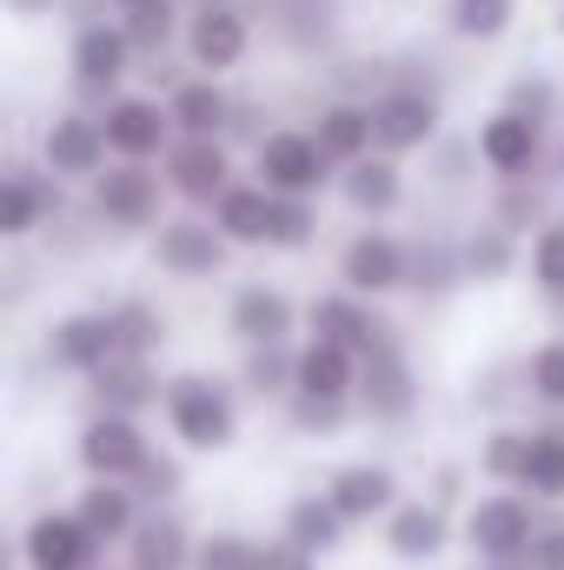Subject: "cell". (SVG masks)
<instances>
[{
  "label": "cell",
  "mask_w": 564,
  "mask_h": 570,
  "mask_svg": "<svg viewBox=\"0 0 564 570\" xmlns=\"http://www.w3.org/2000/svg\"><path fill=\"white\" fill-rule=\"evenodd\" d=\"M159 405H166V419H173V431H179V444H193V451H226L233 431H240L233 392H226L220 379H206V372L173 379Z\"/></svg>",
  "instance_id": "cell-1"
},
{
  "label": "cell",
  "mask_w": 564,
  "mask_h": 570,
  "mask_svg": "<svg viewBox=\"0 0 564 570\" xmlns=\"http://www.w3.org/2000/svg\"><path fill=\"white\" fill-rule=\"evenodd\" d=\"M538 518H532V498H518V491H498V498H485V504H471V518H465V538H471V551H485L492 564H512V558H525L532 551V531Z\"/></svg>",
  "instance_id": "cell-2"
},
{
  "label": "cell",
  "mask_w": 564,
  "mask_h": 570,
  "mask_svg": "<svg viewBox=\"0 0 564 570\" xmlns=\"http://www.w3.org/2000/svg\"><path fill=\"white\" fill-rule=\"evenodd\" d=\"M538 153H545V120L505 107L478 127V159L498 173V179H532L538 173Z\"/></svg>",
  "instance_id": "cell-3"
},
{
  "label": "cell",
  "mask_w": 564,
  "mask_h": 570,
  "mask_svg": "<svg viewBox=\"0 0 564 570\" xmlns=\"http://www.w3.org/2000/svg\"><path fill=\"white\" fill-rule=\"evenodd\" d=\"M94 206L107 226H153L159 219V179L146 173V159H114L94 173Z\"/></svg>",
  "instance_id": "cell-4"
},
{
  "label": "cell",
  "mask_w": 564,
  "mask_h": 570,
  "mask_svg": "<svg viewBox=\"0 0 564 570\" xmlns=\"http://www.w3.org/2000/svg\"><path fill=\"white\" fill-rule=\"evenodd\" d=\"M226 233L213 219H166L159 239H153V259L173 273V279H213L226 266Z\"/></svg>",
  "instance_id": "cell-5"
},
{
  "label": "cell",
  "mask_w": 564,
  "mask_h": 570,
  "mask_svg": "<svg viewBox=\"0 0 564 570\" xmlns=\"http://www.w3.org/2000/svg\"><path fill=\"white\" fill-rule=\"evenodd\" d=\"M146 438H140V425L127 419V412H100L94 425L80 431V464L94 471V478H120V484H134L146 471Z\"/></svg>",
  "instance_id": "cell-6"
},
{
  "label": "cell",
  "mask_w": 564,
  "mask_h": 570,
  "mask_svg": "<svg viewBox=\"0 0 564 570\" xmlns=\"http://www.w3.org/2000/svg\"><path fill=\"white\" fill-rule=\"evenodd\" d=\"M325 173H332V159L312 134H266L260 140V186H273V193H305L312 199L325 186Z\"/></svg>",
  "instance_id": "cell-7"
},
{
  "label": "cell",
  "mask_w": 564,
  "mask_h": 570,
  "mask_svg": "<svg viewBox=\"0 0 564 570\" xmlns=\"http://www.w3.org/2000/svg\"><path fill=\"white\" fill-rule=\"evenodd\" d=\"M359 358H366V372H359V399H366V412H372V419H386V425L412 419L419 385H412V365H406V352L392 345V332H386L372 352H359Z\"/></svg>",
  "instance_id": "cell-8"
},
{
  "label": "cell",
  "mask_w": 564,
  "mask_h": 570,
  "mask_svg": "<svg viewBox=\"0 0 564 570\" xmlns=\"http://www.w3.org/2000/svg\"><path fill=\"white\" fill-rule=\"evenodd\" d=\"M186 53L200 73H226L246 60V13L233 0H206L193 20H186Z\"/></svg>",
  "instance_id": "cell-9"
},
{
  "label": "cell",
  "mask_w": 564,
  "mask_h": 570,
  "mask_svg": "<svg viewBox=\"0 0 564 570\" xmlns=\"http://www.w3.org/2000/svg\"><path fill=\"white\" fill-rule=\"evenodd\" d=\"M134 53H140V47L127 40L120 20H94V27L74 33V80H80L87 94H114V87L127 80Z\"/></svg>",
  "instance_id": "cell-10"
},
{
  "label": "cell",
  "mask_w": 564,
  "mask_h": 570,
  "mask_svg": "<svg viewBox=\"0 0 564 570\" xmlns=\"http://www.w3.org/2000/svg\"><path fill=\"white\" fill-rule=\"evenodd\" d=\"M438 134V100L425 87H392L372 100V140L379 153H412Z\"/></svg>",
  "instance_id": "cell-11"
},
{
  "label": "cell",
  "mask_w": 564,
  "mask_h": 570,
  "mask_svg": "<svg viewBox=\"0 0 564 570\" xmlns=\"http://www.w3.org/2000/svg\"><path fill=\"white\" fill-rule=\"evenodd\" d=\"M166 186L179 193V199H200V206H213L226 186H233V159H226V146L220 140H179L166 146Z\"/></svg>",
  "instance_id": "cell-12"
},
{
  "label": "cell",
  "mask_w": 564,
  "mask_h": 570,
  "mask_svg": "<svg viewBox=\"0 0 564 570\" xmlns=\"http://www.w3.org/2000/svg\"><path fill=\"white\" fill-rule=\"evenodd\" d=\"M94 531L80 524V511H47L27 524V564L33 570H94Z\"/></svg>",
  "instance_id": "cell-13"
},
{
  "label": "cell",
  "mask_w": 564,
  "mask_h": 570,
  "mask_svg": "<svg viewBox=\"0 0 564 570\" xmlns=\"http://www.w3.org/2000/svg\"><path fill=\"white\" fill-rule=\"evenodd\" d=\"M100 127H107V146H114L120 159H153V153H166L173 134H179L159 100H114V107L100 114Z\"/></svg>",
  "instance_id": "cell-14"
},
{
  "label": "cell",
  "mask_w": 564,
  "mask_h": 570,
  "mask_svg": "<svg viewBox=\"0 0 564 570\" xmlns=\"http://www.w3.org/2000/svg\"><path fill=\"white\" fill-rule=\"evenodd\" d=\"M47 166L60 173V179H94L100 166H107V127L100 120H87V114H60L54 127H47Z\"/></svg>",
  "instance_id": "cell-15"
},
{
  "label": "cell",
  "mask_w": 564,
  "mask_h": 570,
  "mask_svg": "<svg viewBox=\"0 0 564 570\" xmlns=\"http://www.w3.org/2000/svg\"><path fill=\"white\" fill-rule=\"evenodd\" d=\"M339 266H346V285H352L359 298H379V292H392V285L412 279V253H406L399 239H386V233H359Z\"/></svg>",
  "instance_id": "cell-16"
},
{
  "label": "cell",
  "mask_w": 564,
  "mask_h": 570,
  "mask_svg": "<svg viewBox=\"0 0 564 570\" xmlns=\"http://www.w3.org/2000/svg\"><path fill=\"white\" fill-rule=\"evenodd\" d=\"M120 358V338H114V318L107 312H74L67 325H54V365H67V372H100V365H114Z\"/></svg>",
  "instance_id": "cell-17"
},
{
  "label": "cell",
  "mask_w": 564,
  "mask_h": 570,
  "mask_svg": "<svg viewBox=\"0 0 564 570\" xmlns=\"http://www.w3.org/2000/svg\"><path fill=\"white\" fill-rule=\"evenodd\" d=\"M325 491L346 511V524H372V518H392L399 511V484H392L386 464H346V471H332Z\"/></svg>",
  "instance_id": "cell-18"
},
{
  "label": "cell",
  "mask_w": 564,
  "mask_h": 570,
  "mask_svg": "<svg viewBox=\"0 0 564 570\" xmlns=\"http://www.w3.org/2000/svg\"><path fill=\"white\" fill-rule=\"evenodd\" d=\"M305 325H312V338H332V345H346V352H372V345L386 338V325H379L359 298H346V292L312 298V305H305Z\"/></svg>",
  "instance_id": "cell-19"
},
{
  "label": "cell",
  "mask_w": 564,
  "mask_h": 570,
  "mask_svg": "<svg viewBox=\"0 0 564 570\" xmlns=\"http://www.w3.org/2000/svg\"><path fill=\"white\" fill-rule=\"evenodd\" d=\"M292 298H285L280 285H240L233 292V332L246 338V345H285V332H292Z\"/></svg>",
  "instance_id": "cell-20"
},
{
  "label": "cell",
  "mask_w": 564,
  "mask_h": 570,
  "mask_svg": "<svg viewBox=\"0 0 564 570\" xmlns=\"http://www.w3.org/2000/svg\"><path fill=\"white\" fill-rule=\"evenodd\" d=\"M213 226L233 239V246H266V233H273V186H226L220 199H213Z\"/></svg>",
  "instance_id": "cell-21"
},
{
  "label": "cell",
  "mask_w": 564,
  "mask_h": 570,
  "mask_svg": "<svg viewBox=\"0 0 564 570\" xmlns=\"http://www.w3.org/2000/svg\"><path fill=\"white\" fill-rule=\"evenodd\" d=\"M74 511H80V524H87L100 544H114V538H134V524H140V491L120 484V478H94Z\"/></svg>",
  "instance_id": "cell-22"
},
{
  "label": "cell",
  "mask_w": 564,
  "mask_h": 570,
  "mask_svg": "<svg viewBox=\"0 0 564 570\" xmlns=\"http://www.w3.org/2000/svg\"><path fill=\"white\" fill-rule=\"evenodd\" d=\"M359 372H366L359 352H346V345H332V338H312V345L299 352V385H292V392L346 399V392H359Z\"/></svg>",
  "instance_id": "cell-23"
},
{
  "label": "cell",
  "mask_w": 564,
  "mask_h": 570,
  "mask_svg": "<svg viewBox=\"0 0 564 570\" xmlns=\"http://www.w3.org/2000/svg\"><path fill=\"white\" fill-rule=\"evenodd\" d=\"M386 544H392L406 564H425V558H438V551L451 544V524H445L438 504H399V511L386 518Z\"/></svg>",
  "instance_id": "cell-24"
},
{
  "label": "cell",
  "mask_w": 564,
  "mask_h": 570,
  "mask_svg": "<svg viewBox=\"0 0 564 570\" xmlns=\"http://www.w3.org/2000/svg\"><path fill=\"white\" fill-rule=\"evenodd\" d=\"M193 551H200V544H186V524H179V518H166V511L140 518V524H134V538H127L134 570H186V564H193Z\"/></svg>",
  "instance_id": "cell-25"
},
{
  "label": "cell",
  "mask_w": 564,
  "mask_h": 570,
  "mask_svg": "<svg viewBox=\"0 0 564 570\" xmlns=\"http://www.w3.org/2000/svg\"><path fill=\"white\" fill-rule=\"evenodd\" d=\"M339 186H346V199H352L366 219H379V213H392V206L406 199V179H399L392 153H366V159H352Z\"/></svg>",
  "instance_id": "cell-26"
},
{
  "label": "cell",
  "mask_w": 564,
  "mask_h": 570,
  "mask_svg": "<svg viewBox=\"0 0 564 570\" xmlns=\"http://www.w3.org/2000/svg\"><path fill=\"white\" fill-rule=\"evenodd\" d=\"M312 140L325 146V159H332V166H352V159H366V153H372V107H346V100H339V107H325V114H319V127H312Z\"/></svg>",
  "instance_id": "cell-27"
},
{
  "label": "cell",
  "mask_w": 564,
  "mask_h": 570,
  "mask_svg": "<svg viewBox=\"0 0 564 570\" xmlns=\"http://www.w3.org/2000/svg\"><path fill=\"white\" fill-rule=\"evenodd\" d=\"M166 114H173V127L186 134V140H220V127H226V94L213 87V80H186V87H173V100H166Z\"/></svg>",
  "instance_id": "cell-28"
},
{
  "label": "cell",
  "mask_w": 564,
  "mask_h": 570,
  "mask_svg": "<svg viewBox=\"0 0 564 570\" xmlns=\"http://www.w3.org/2000/svg\"><path fill=\"white\" fill-rule=\"evenodd\" d=\"M54 206H60V193H54L40 173H13V179H0V233H7V239L33 233Z\"/></svg>",
  "instance_id": "cell-29"
},
{
  "label": "cell",
  "mask_w": 564,
  "mask_h": 570,
  "mask_svg": "<svg viewBox=\"0 0 564 570\" xmlns=\"http://www.w3.org/2000/svg\"><path fill=\"white\" fill-rule=\"evenodd\" d=\"M285 538L299 544V551H332L339 538H346V511L332 504V491H319V498H292V511H285Z\"/></svg>",
  "instance_id": "cell-30"
},
{
  "label": "cell",
  "mask_w": 564,
  "mask_h": 570,
  "mask_svg": "<svg viewBox=\"0 0 564 570\" xmlns=\"http://www.w3.org/2000/svg\"><path fill=\"white\" fill-rule=\"evenodd\" d=\"M94 392H100V412H140L153 399H166L159 385H153V372H146V358H114V365H100L94 372Z\"/></svg>",
  "instance_id": "cell-31"
},
{
  "label": "cell",
  "mask_w": 564,
  "mask_h": 570,
  "mask_svg": "<svg viewBox=\"0 0 564 570\" xmlns=\"http://www.w3.org/2000/svg\"><path fill=\"white\" fill-rule=\"evenodd\" d=\"M458 259H465V279H505V273H512V226L471 233V239L458 246Z\"/></svg>",
  "instance_id": "cell-32"
},
{
  "label": "cell",
  "mask_w": 564,
  "mask_h": 570,
  "mask_svg": "<svg viewBox=\"0 0 564 570\" xmlns=\"http://www.w3.org/2000/svg\"><path fill=\"white\" fill-rule=\"evenodd\" d=\"M127 40L140 47V53H166L173 47V33H179V13H173V0H146V7H127Z\"/></svg>",
  "instance_id": "cell-33"
},
{
  "label": "cell",
  "mask_w": 564,
  "mask_h": 570,
  "mask_svg": "<svg viewBox=\"0 0 564 570\" xmlns=\"http://www.w3.org/2000/svg\"><path fill=\"white\" fill-rule=\"evenodd\" d=\"M525 491H532V498H564V431H532Z\"/></svg>",
  "instance_id": "cell-34"
},
{
  "label": "cell",
  "mask_w": 564,
  "mask_h": 570,
  "mask_svg": "<svg viewBox=\"0 0 564 570\" xmlns=\"http://www.w3.org/2000/svg\"><path fill=\"white\" fill-rule=\"evenodd\" d=\"M107 318H114V338H120V358H146V352L159 345V332H166V325H159V312H146L140 298H127V305H114Z\"/></svg>",
  "instance_id": "cell-35"
},
{
  "label": "cell",
  "mask_w": 564,
  "mask_h": 570,
  "mask_svg": "<svg viewBox=\"0 0 564 570\" xmlns=\"http://www.w3.org/2000/svg\"><path fill=\"white\" fill-rule=\"evenodd\" d=\"M246 385L260 392V399H273L285 385H299V352H285V345H253V358H246Z\"/></svg>",
  "instance_id": "cell-36"
},
{
  "label": "cell",
  "mask_w": 564,
  "mask_h": 570,
  "mask_svg": "<svg viewBox=\"0 0 564 570\" xmlns=\"http://www.w3.org/2000/svg\"><path fill=\"white\" fill-rule=\"evenodd\" d=\"M485 471H492L498 484H518V491H525V471H532V431H498V438L485 444Z\"/></svg>",
  "instance_id": "cell-37"
},
{
  "label": "cell",
  "mask_w": 564,
  "mask_h": 570,
  "mask_svg": "<svg viewBox=\"0 0 564 570\" xmlns=\"http://www.w3.org/2000/svg\"><path fill=\"white\" fill-rule=\"evenodd\" d=\"M451 27L465 40H498L512 27V0H451Z\"/></svg>",
  "instance_id": "cell-38"
},
{
  "label": "cell",
  "mask_w": 564,
  "mask_h": 570,
  "mask_svg": "<svg viewBox=\"0 0 564 570\" xmlns=\"http://www.w3.org/2000/svg\"><path fill=\"white\" fill-rule=\"evenodd\" d=\"M312 239V206H305V193H273V233H266V246H305Z\"/></svg>",
  "instance_id": "cell-39"
},
{
  "label": "cell",
  "mask_w": 564,
  "mask_h": 570,
  "mask_svg": "<svg viewBox=\"0 0 564 570\" xmlns=\"http://www.w3.org/2000/svg\"><path fill=\"white\" fill-rule=\"evenodd\" d=\"M260 564H266V551L246 544V538H226V531L193 551V570H260Z\"/></svg>",
  "instance_id": "cell-40"
},
{
  "label": "cell",
  "mask_w": 564,
  "mask_h": 570,
  "mask_svg": "<svg viewBox=\"0 0 564 570\" xmlns=\"http://www.w3.org/2000/svg\"><path fill=\"white\" fill-rule=\"evenodd\" d=\"M532 279L545 285L552 298H564V226H545L532 239Z\"/></svg>",
  "instance_id": "cell-41"
},
{
  "label": "cell",
  "mask_w": 564,
  "mask_h": 570,
  "mask_svg": "<svg viewBox=\"0 0 564 570\" xmlns=\"http://www.w3.org/2000/svg\"><path fill=\"white\" fill-rule=\"evenodd\" d=\"M292 419H299V431H319V438H332V431L346 425V399H319V392H292Z\"/></svg>",
  "instance_id": "cell-42"
},
{
  "label": "cell",
  "mask_w": 564,
  "mask_h": 570,
  "mask_svg": "<svg viewBox=\"0 0 564 570\" xmlns=\"http://www.w3.org/2000/svg\"><path fill=\"white\" fill-rule=\"evenodd\" d=\"M451 279H465V259H451L445 246H419V253H412V279H406V285H425V292H445Z\"/></svg>",
  "instance_id": "cell-43"
},
{
  "label": "cell",
  "mask_w": 564,
  "mask_h": 570,
  "mask_svg": "<svg viewBox=\"0 0 564 570\" xmlns=\"http://www.w3.org/2000/svg\"><path fill=\"white\" fill-rule=\"evenodd\" d=\"M532 392L545 405H564V345H538L532 352Z\"/></svg>",
  "instance_id": "cell-44"
},
{
  "label": "cell",
  "mask_w": 564,
  "mask_h": 570,
  "mask_svg": "<svg viewBox=\"0 0 564 570\" xmlns=\"http://www.w3.org/2000/svg\"><path fill=\"white\" fill-rule=\"evenodd\" d=\"M134 491H140L146 504H166V498L179 491V464H173V458H146V471L134 478Z\"/></svg>",
  "instance_id": "cell-45"
},
{
  "label": "cell",
  "mask_w": 564,
  "mask_h": 570,
  "mask_svg": "<svg viewBox=\"0 0 564 570\" xmlns=\"http://www.w3.org/2000/svg\"><path fill=\"white\" fill-rule=\"evenodd\" d=\"M498 206H505V213H498V226H512V233H525V226H532V219H538V193H532V186H525V179H512V186H505V199H498Z\"/></svg>",
  "instance_id": "cell-46"
},
{
  "label": "cell",
  "mask_w": 564,
  "mask_h": 570,
  "mask_svg": "<svg viewBox=\"0 0 564 570\" xmlns=\"http://www.w3.org/2000/svg\"><path fill=\"white\" fill-rule=\"evenodd\" d=\"M525 558H532V570H564V524H538Z\"/></svg>",
  "instance_id": "cell-47"
},
{
  "label": "cell",
  "mask_w": 564,
  "mask_h": 570,
  "mask_svg": "<svg viewBox=\"0 0 564 570\" xmlns=\"http://www.w3.org/2000/svg\"><path fill=\"white\" fill-rule=\"evenodd\" d=\"M512 107L532 114V120H545V114H552V87H545V80H518V87H512Z\"/></svg>",
  "instance_id": "cell-48"
},
{
  "label": "cell",
  "mask_w": 564,
  "mask_h": 570,
  "mask_svg": "<svg viewBox=\"0 0 564 570\" xmlns=\"http://www.w3.org/2000/svg\"><path fill=\"white\" fill-rule=\"evenodd\" d=\"M260 570H312V551H299V544L285 538V544H273V551H266V564H260Z\"/></svg>",
  "instance_id": "cell-49"
},
{
  "label": "cell",
  "mask_w": 564,
  "mask_h": 570,
  "mask_svg": "<svg viewBox=\"0 0 564 570\" xmlns=\"http://www.w3.org/2000/svg\"><path fill=\"white\" fill-rule=\"evenodd\" d=\"M7 7H13V13H54L60 0H7Z\"/></svg>",
  "instance_id": "cell-50"
},
{
  "label": "cell",
  "mask_w": 564,
  "mask_h": 570,
  "mask_svg": "<svg viewBox=\"0 0 564 570\" xmlns=\"http://www.w3.org/2000/svg\"><path fill=\"white\" fill-rule=\"evenodd\" d=\"M120 7H146V0H120Z\"/></svg>",
  "instance_id": "cell-51"
},
{
  "label": "cell",
  "mask_w": 564,
  "mask_h": 570,
  "mask_svg": "<svg viewBox=\"0 0 564 570\" xmlns=\"http://www.w3.org/2000/svg\"><path fill=\"white\" fill-rule=\"evenodd\" d=\"M492 570H512V564H492Z\"/></svg>",
  "instance_id": "cell-52"
}]
</instances>
